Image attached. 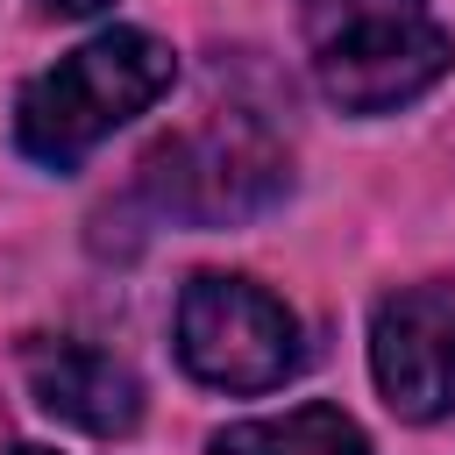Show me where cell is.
<instances>
[{"label": "cell", "instance_id": "cell-1", "mask_svg": "<svg viewBox=\"0 0 455 455\" xmlns=\"http://www.w3.org/2000/svg\"><path fill=\"white\" fill-rule=\"evenodd\" d=\"M171 78H178L171 43H156L149 28H107V36L78 43L71 57H57L43 78L21 85L14 142L43 171H71L92 142H107L142 107H156L171 92Z\"/></svg>", "mask_w": 455, "mask_h": 455}, {"label": "cell", "instance_id": "cell-2", "mask_svg": "<svg viewBox=\"0 0 455 455\" xmlns=\"http://www.w3.org/2000/svg\"><path fill=\"white\" fill-rule=\"evenodd\" d=\"M313 78L341 114H391L448 78L455 43L427 0H299Z\"/></svg>", "mask_w": 455, "mask_h": 455}, {"label": "cell", "instance_id": "cell-3", "mask_svg": "<svg viewBox=\"0 0 455 455\" xmlns=\"http://www.w3.org/2000/svg\"><path fill=\"white\" fill-rule=\"evenodd\" d=\"M142 192L156 213L192 220V228H228V220H256L291 192V156L284 142L256 121V114H220L206 107V121L164 135L142 156Z\"/></svg>", "mask_w": 455, "mask_h": 455}, {"label": "cell", "instance_id": "cell-4", "mask_svg": "<svg viewBox=\"0 0 455 455\" xmlns=\"http://www.w3.org/2000/svg\"><path fill=\"white\" fill-rule=\"evenodd\" d=\"M178 363L213 391H277L306 363V341L277 291L256 277L199 270L178 291Z\"/></svg>", "mask_w": 455, "mask_h": 455}, {"label": "cell", "instance_id": "cell-5", "mask_svg": "<svg viewBox=\"0 0 455 455\" xmlns=\"http://www.w3.org/2000/svg\"><path fill=\"white\" fill-rule=\"evenodd\" d=\"M370 377L398 419L455 412V277L398 284L370 320Z\"/></svg>", "mask_w": 455, "mask_h": 455}, {"label": "cell", "instance_id": "cell-6", "mask_svg": "<svg viewBox=\"0 0 455 455\" xmlns=\"http://www.w3.org/2000/svg\"><path fill=\"white\" fill-rule=\"evenodd\" d=\"M21 377H28L36 405H43L50 419L78 427V434L114 441V434H135V419H142V377H135L121 355L92 348V341L28 334V341H21Z\"/></svg>", "mask_w": 455, "mask_h": 455}, {"label": "cell", "instance_id": "cell-7", "mask_svg": "<svg viewBox=\"0 0 455 455\" xmlns=\"http://www.w3.org/2000/svg\"><path fill=\"white\" fill-rule=\"evenodd\" d=\"M213 455H377L341 405H299L284 419H235L213 434Z\"/></svg>", "mask_w": 455, "mask_h": 455}, {"label": "cell", "instance_id": "cell-8", "mask_svg": "<svg viewBox=\"0 0 455 455\" xmlns=\"http://www.w3.org/2000/svg\"><path fill=\"white\" fill-rule=\"evenodd\" d=\"M43 7H50V14H100L107 0H43Z\"/></svg>", "mask_w": 455, "mask_h": 455}, {"label": "cell", "instance_id": "cell-9", "mask_svg": "<svg viewBox=\"0 0 455 455\" xmlns=\"http://www.w3.org/2000/svg\"><path fill=\"white\" fill-rule=\"evenodd\" d=\"M7 455H57V448H36V441H14Z\"/></svg>", "mask_w": 455, "mask_h": 455}]
</instances>
